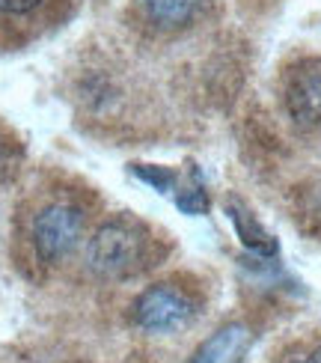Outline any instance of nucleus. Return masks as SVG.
<instances>
[{"instance_id":"0eeeda50","label":"nucleus","mask_w":321,"mask_h":363,"mask_svg":"<svg viewBox=\"0 0 321 363\" xmlns=\"http://www.w3.org/2000/svg\"><path fill=\"white\" fill-rule=\"evenodd\" d=\"M226 211H229V220H232L235 233L241 238V245L247 247L250 253H256V256H277V241H274V235L262 230V223H259L247 208H241L238 203H232Z\"/></svg>"},{"instance_id":"423d86ee","label":"nucleus","mask_w":321,"mask_h":363,"mask_svg":"<svg viewBox=\"0 0 321 363\" xmlns=\"http://www.w3.org/2000/svg\"><path fill=\"white\" fill-rule=\"evenodd\" d=\"M205 0H143L146 18L161 30H179L203 12Z\"/></svg>"},{"instance_id":"f8f14e48","label":"nucleus","mask_w":321,"mask_h":363,"mask_svg":"<svg viewBox=\"0 0 321 363\" xmlns=\"http://www.w3.org/2000/svg\"><path fill=\"white\" fill-rule=\"evenodd\" d=\"M6 164H9V155H6V146L0 143V176L6 173Z\"/></svg>"},{"instance_id":"f257e3e1","label":"nucleus","mask_w":321,"mask_h":363,"mask_svg":"<svg viewBox=\"0 0 321 363\" xmlns=\"http://www.w3.org/2000/svg\"><path fill=\"white\" fill-rule=\"evenodd\" d=\"M146 265V235L125 220H111L89 238V268L107 280H125Z\"/></svg>"},{"instance_id":"7ed1b4c3","label":"nucleus","mask_w":321,"mask_h":363,"mask_svg":"<svg viewBox=\"0 0 321 363\" xmlns=\"http://www.w3.org/2000/svg\"><path fill=\"white\" fill-rule=\"evenodd\" d=\"M84 235V211L72 203H51L45 206L33 218L30 226V238H33V250L42 262H60L78 247Z\"/></svg>"},{"instance_id":"6e6552de","label":"nucleus","mask_w":321,"mask_h":363,"mask_svg":"<svg viewBox=\"0 0 321 363\" xmlns=\"http://www.w3.org/2000/svg\"><path fill=\"white\" fill-rule=\"evenodd\" d=\"M176 206L185 211V215H205L208 211V191H205V182L196 167H191V179L185 182V188L179 191Z\"/></svg>"},{"instance_id":"f03ea898","label":"nucleus","mask_w":321,"mask_h":363,"mask_svg":"<svg viewBox=\"0 0 321 363\" xmlns=\"http://www.w3.org/2000/svg\"><path fill=\"white\" fill-rule=\"evenodd\" d=\"M196 315V301L173 283H155L137 295L131 307V319L137 328L149 330V334H173V330L185 328Z\"/></svg>"},{"instance_id":"9b49d317","label":"nucleus","mask_w":321,"mask_h":363,"mask_svg":"<svg viewBox=\"0 0 321 363\" xmlns=\"http://www.w3.org/2000/svg\"><path fill=\"white\" fill-rule=\"evenodd\" d=\"M283 363H321V345H310V349H298L286 354Z\"/></svg>"},{"instance_id":"39448f33","label":"nucleus","mask_w":321,"mask_h":363,"mask_svg":"<svg viewBox=\"0 0 321 363\" xmlns=\"http://www.w3.org/2000/svg\"><path fill=\"white\" fill-rule=\"evenodd\" d=\"M253 342V334L247 325H226L218 334H211L200 352L191 357V363H241Z\"/></svg>"},{"instance_id":"20e7f679","label":"nucleus","mask_w":321,"mask_h":363,"mask_svg":"<svg viewBox=\"0 0 321 363\" xmlns=\"http://www.w3.org/2000/svg\"><path fill=\"white\" fill-rule=\"evenodd\" d=\"M286 111L303 128L321 125V63H303L286 84Z\"/></svg>"},{"instance_id":"9d476101","label":"nucleus","mask_w":321,"mask_h":363,"mask_svg":"<svg viewBox=\"0 0 321 363\" xmlns=\"http://www.w3.org/2000/svg\"><path fill=\"white\" fill-rule=\"evenodd\" d=\"M48 4V0H0V21H24Z\"/></svg>"},{"instance_id":"1a4fd4ad","label":"nucleus","mask_w":321,"mask_h":363,"mask_svg":"<svg viewBox=\"0 0 321 363\" xmlns=\"http://www.w3.org/2000/svg\"><path fill=\"white\" fill-rule=\"evenodd\" d=\"M134 176L143 179V182H149V185L155 188V191H161V194H170V191L179 185V176H176L173 170H167V167H152V164H137Z\"/></svg>"}]
</instances>
